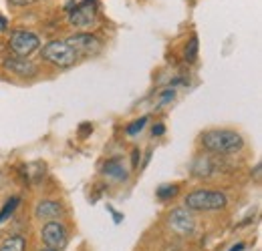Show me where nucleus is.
<instances>
[{"mask_svg":"<svg viewBox=\"0 0 262 251\" xmlns=\"http://www.w3.org/2000/svg\"><path fill=\"white\" fill-rule=\"evenodd\" d=\"M8 46L10 51L16 55V57H31L34 51H38L40 46V38L31 31H14L10 34V40H8Z\"/></svg>","mask_w":262,"mask_h":251,"instance_id":"nucleus-5","label":"nucleus"},{"mask_svg":"<svg viewBox=\"0 0 262 251\" xmlns=\"http://www.w3.org/2000/svg\"><path fill=\"white\" fill-rule=\"evenodd\" d=\"M212 173H216V163H212L208 157H200L194 163V175H198V177H210Z\"/></svg>","mask_w":262,"mask_h":251,"instance_id":"nucleus-12","label":"nucleus"},{"mask_svg":"<svg viewBox=\"0 0 262 251\" xmlns=\"http://www.w3.org/2000/svg\"><path fill=\"white\" fill-rule=\"evenodd\" d=\"M42 243L49 249H63L67 245V231L59 221H49L40 231Z\"/></svg>","mask_w":262,"mask_h":251,"instance_id":"nucleus-6","label":"nucleus"},{"mask_svg":"<svg viewBox=\"0 0 262 251\" xmlns=\"http://www.w3.org/2000/svg\"><path fill=\"white\" fill-rule=\"evenodd\" d=\"M42 59L59 68H69L77 63L79 55L67 40H51L42 48Z\"/></svg>","mask_w":262,"mask_h":251,"instance_id":"nucleus-3","label":"nucleus"},{"mask_svg":"<svg viewBox=\"0 0 262 251\" xmlns=\"http://www.w3.org/2000/svg\"><path fill=\"white\" fill-rule=\"evenodd\" d=\"M103 175L115 179V181H125L127 179V169L123 167V163L119 159H109L105 165H103Z\"/></svg>","mask_w":262,"mask_h":251,"instance_id":"nucleus-11","label":"nucleus"},{"mask_svg":"<svg viewBox=\"0 0 262 251\" xmlns=\"http://www.w3.org/2000/svg\"><path fill=\"white\" fill-rule=\"evenodd\" d=\"M145 123H147V117H141V119L133 121L131 125H127V129H125V133H127L129 137H133V135H137V133H141V131L145 129Z\"/></svg>","mask_w":262,"mask_h":251,"instance_id":"nucleus-17","label":"nucleus"},{"mask_svg":"<svg viewBox=\"0 0 262 251\" xmlns=\"http://www.w3.org/2000/svg\"><path fill=\"white\" fill-rule=\"evenodd\" d=\"M61 213H63L61 203L53 199H42L34 207V217L40 221H55L57 217H61Z\"/></svg>","mask_w":262,"mask_h":251,"instance_id":"nucleus-10","label":"nucleus"},{"mask_svg":"<svg viewBox=\"0 0 262 251\" xmlns=\"http://www.w3.org/2000/svg\"><path fill=\"white\" fill-rule=\"evenodd\" d=\"M198 36H192L190 38V42H188V46H186V61H190V63H194L198 57Z\"/></svg>","mask_w":262,"mask_h":251,"instance_id":"nucleus-15","label":"nucleus"},{"mask_svg":"<svg viewBox=\"0 0 262 251\" xmlns=\"http://www.w3.org/2000/svg\"><path fill=\"white\" fill-rule=\"evenodd\" d=\"M165 127L164 125H156L154 127V137H160V135H164Z\"/></svg>","mask_w":262,"mask_h":251,"instance_id":"nucleus-22","label":"nucleus"},{"mask_svg":"<svg viewBox=\"0 0 262 251\" xmlns=\"http://www.w3.org/2000/svg\"><path fill=\"white\" fill-rule=\"evenodd\" d=\"M18 201H20L18 197H12V199H8V201H6V205H4V207H2V211H0V223H4V221L14 213V209L18 207Z\"/></svg>","mask_w":262,"mask_h":251,"instance_id":"nucleus-14","label":"nucleus"},{"mask_svg":"<svg viewBox=\"0 0 262 251\" xmlns=\"http://www.w3.org/2000/svg\"><path fill=\"white\" fill-rule=\"evenodd\" d=\"M167 223L180 235H190V233H194V227H196L194 217L190 215L188 209H173L169 213V217H167Z\"/></svg>","mask_w":262,"mask_h":251,"instance_id":"nucleus-8","label":"nucleus"},{"mask_svg":"<svg viewBox=\"0 0 262 251\" xmlns=\"http://www.w3.org/2000/svg\"><path fill=\"white\" fill-rule=\"evenodd\" d=\"M244 249V243H238V245H234V247H230V251H240Z\"/></svg>","mask_w":262,"mask_h":251,"instance_id":"nucleus-23","label":"nucleus"},{"mask_svg":"<svg viewBox=\"0 0 262 251\" xmlns=\"http://www.w3.org/2000/svg\"><path fill=\"white\" fill-rule=\"evenodd\" d=\"M202 145L212 153L230 155V153H238L244 147V139L230 129H212L202 135Z\"/></svg>","mask_w":262,"mask_h":251,"instance_id":"nucleus-1","label":"nucleus"},{"mask_svg":"<svg viewBox=\"0 0 262 251\" xmlns=\"http://www.w3.org/2000/svg\"><path fill=\"white\" fill-rule=\"evenodd\" d=\"M228 205V197L220 191L198 189L186 197V207L192 211H218Z\"/></svg>","mask_w":262,"mask_h":251,"instance_id":"nucleus-2","label":"nucleus"},{"mask_svg":"<svg viewBox=\"0 0 262 251\" xmlns=\"http://www.w3.org/2000/svg\"><path fill=\"white\" fill-rule=\"evenodd\" d=\"M67 42L77 51V55H97L101 51V40L89 32H77L67 38Z\"/></svg>","mask_w":262,"mask_h":251,"instance_id":"nucleus-7","label":"nucleus"},{"mask_svg":"<svg viewBox=\"0 0 262 251\" xmlns=\"http://www.w3.org/2000/svg\"><path fill=\"white\" fill-rule=\"evenodd\" d=\"M99 20L97 0H81L69 10V24L77 29H93Z\"/></svg>","mask_w":262,"mask_h":251,"instance_id":"nucleus-4","label":"nucleus"},{"mask_svg":"<svg viewBox=\"0 0 262 251\" xmlns=\"http://www.w3.org/2000/svg\"><path fill=\"white\" fill-rule=\"evenodd\" d=\"M91 131H93V127H91V125H81V129H79V135H81V137H85V135H87V133H91Z\"/></svg>","mask_w":262,"mask_h":251,"instance_id":"nucleus-19","label":"nucleus"},{"mask_svg":"<svg viewBox=\"0 0 262 251\" xmlns=\"http://www.w3.org/2000/svg\"><path fill=\"white\" fill-rule=\"evenodd\" d=\"M4 68L10 72V74H16V77H34L38 72L36 64L29 59H23V57H8L4 59Z\"/></svg>","mask_w":262,"mask_h":251,"instance_id":"nucleus-9","label":"nucleus"},{"mask_svg":"<svg viewBox=\"0 0 262 251\" xmlns=\"http://www.w3.org/2000/svg\"><path fill=\"white\" fill-rule=\"evenodd\" d=\"M42 251H61V249H49V247H47V249H42Z\"/></svg>","mask_w":262,"mask_h":251,"instance_id":"nucleus-24","label":"nucleus"},{"mask_svg":"<svg viewBox=\"0 0 262 251\" xmlns=\"http://www.w3.org/2000/svg\"><path fill=\"white\" fill-rule=\"evenodd\" d=\"M25 249H27V239L23 235H10L0 245V251H25Z\"/></svg>","mask_w":262,"mask_h":251,"instance_id":"nucleus-13","label":"nucleus"},{"mask_svg":"<svg viewBox=\"0 0 262 251\" xmlns=\"http://www.w3.org/2000/svg\"><path fill=\"white\" fill-rule=\"evenodd\" d=\"M176 195H178V187L176 185H162V187L158 189V199H162V201H167V199H171Z\"/></svg>","mask_w":262,"mask_h":251,"instance_id":"nucleus-16","label":"nucleus"},{"mask_svg":"<svg viewBox=\"0 0 262 251\" xmlns=\"http://www.w3.org/2000/svg\"><path fill=\"white\" fill-rule=\"evenodd\" d=\"M139 159H141V153H139V149H133V153H131V161H133V169H137V167H139Z\"/></svg>","mask_w":262,"mask_h":251,"instance_id":"nucleus-18","label":"nucleus"},{"mask_svg":"<svg viewBox=\"0 0 262 251\" xmlns=\"http://www.w3.org/2000/svg\"><path fill=\"white\" fill-rule=\"evenodd\" d=\"M6 29H8V18L0 14V32H4Z\"/></svg>","mask_w":262,"mask_h":251,"instance_id":"nucleus-21","label":"nucleus"},{"mask_svg":"<svg viewBox=\"0 0 262 251\" xmlns=\"http://www.w3.org/2000/svg\"><path fill=\"white\" fill-rule=\"evenodd\" d=\"M8 2H12V4H16V6H27V4L36 2V0H8Z\"/></svg>","mask_w":262,"mask_h":251,"instance_id":"nucleus-20","label":"nucleus"}]
</instances>
